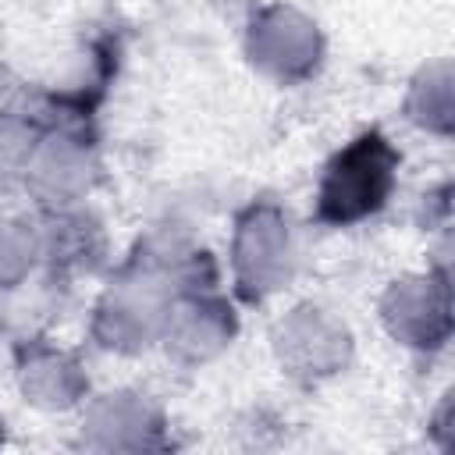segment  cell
Masks as SVG:
<instances>
[{"label": "cell", "mask_w": 455, "mask_h": 455, "mask_svg": "<svg viewBox=\"0 0 455 455\" xmlns=\"http://www.w3.org/2000/svg\"><path fill=\"white\" fill-rule=\"evenodd\" d=\"M245 57L259 75L281 85H295L320 68L323 36L316 21L306 18L302 11L288 4H270L252 18L245 32Z\"/></svg>", "instance_id": "3"}, {"label": "cell", "mask_w": 455, "mask_h": 455, "mask_svg": "<svg viewBox=\"0 0 455 455\" xmlns=\"http://www.w3.org/2000/svg\"><path fill=\"white\" fill-rule=\"evenodd\" d=\"M380 320L387 334L409 348L430 352L441 348L451 334V302H448V274H405L387 284L380 299Z\"/></svg>", "instance_id": "5"}, {"label": "cell", "mask_w": 455, "mask_h": 455, "mask_svg": "<svg viewBox=\"0 0 455 455\" xmlns=\"http://www.w3.org/2000/svg\"><path fill=\"white\" fill-rule=\"evenodd\" d=\"M89 178H92V164H89L85 149L68 139H60V142L53 139L50 146H43L28 167V181L46 203L78 199L89 188Z\"/></svg>", "instance_id": "9"}, {"label": "cell", "mask_w": 455, "mask_h": 455, "mask_svg": "<svg viewBox=\"0 0 455 455\" xmlns=\"http://www.w3.org/2000/svg\"><path fill=\"white\" fill-rule=\"evenodd\" d=\"M451 107H455L451 103V64L448 60H434L412 78L409 96H405V117L416 128H423V132H430L437 139H448L451 135V121H455Z\"/></svg>", "instance_id": "10"}, {"label": "cell", "mask_w": 455, "mask_h": 455, "mask_svg": "<svg viewBox=\"0 0 455 455\" xmlns=\"http://www.w3.org/2000/svg\"><path fill=\"white\" fill-rule=\"evenodd\" d=\"M0 427H4V419H0Z\"/></svg>", "instance_id": "11"}, {"label": "cell", "mask_w": 455, "mask_h": 455, "mask_svg": "<svg viewBox=\"0 0 455 455\" xmlns=\"http://www.w3.org/2000/svg\"><path fill=\"white\" fill-rule=\"evenodd\" d=\"M18 384H21V395L43 409H68L85 391L82 366L68 352L50 348V345H25L21 348Z\"/></svg>", "instance_id": "8"}, {"label": "cell", "mask_w": 455, "mask_h": 455, "mask_svg": "<svg viewBox=\"0 0 455 455\" xmlns=\"http://www.w3.org/2000/svg\"><path fill=\"white\" fill-rule=\"evenodd\" d=\"M231 338H235V316L228 302L206 291H185L171 299L160 341L181 363H206L224 345H231Z\"/></svg>", "instance_id": "7"}, {"label": "cell", "mask_w": 455, "mask_h": 455, "mask_svg": "<svg viewBox=\"0 0 455 455\" xmlns=\"http://www.w3.org/2000/svg\"><path fill=\"white\" fill-rule=\"evenodd\" d=\"M171 299H174L171 284H160L156 274L128 277L114 284L96 306V320H92L96 341L110 352H142L149 341H160Z\"/></svg>", "instance_id": "6"}, {"label": "cell", "mask_w": 455, "mask_h": 455, "mask_svg": "<svg viewBox=\"0 0 455 455\" xmlns=\"http://www.w3.org/2000/svg\"><path fill=\"white\" fill-rule=\"evenodd\" d=\"M395 174H398L395 146L380 132L355 135L323 167L316 188V220L331 228H348L380 213L395 192Z\"/></svg>", "instance_id": "1"}, {"label": "cell", "mask_w": 455, "mask_h": 455, "mask_svg": "<svg viewBox=\"0 0 455 455\" xmlns=\"http://www.w3.org/2000/svg\"><path fill=\"white\" fill-rule=\"evenodd\" d=\"M274 352L288 377L295 380H327L348 366L352 355V334L348 327L313 302L295 306L288 316L274 327Z\"/></svg>", "instance_id": "4"}, {"label": "cell", "mask_w": 455, "mask_h": 455, "mask_svg": "<svg viewBox=\"0 0 455 455\" xmlns=\"http://www.w3.org/2000/svg\"><path fill=\"white\" fill-rule=\"evenodd\" d=\"M235 288L245 302H263L291 277V231L274 203H256L235 220L231 235Z\"/></svg>", "instance_id": "2"}]
</instances>
